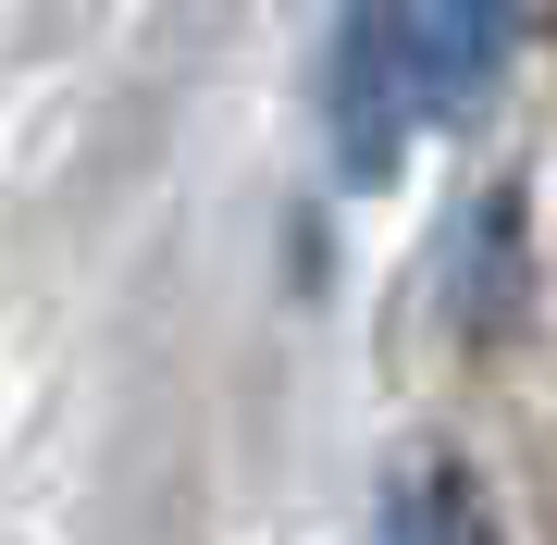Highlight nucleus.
<instances>
[{
    "mask_svg": "<svg viewBox=\"0 0 557 545\" xmlns=\"http://www.w3.org/2000/svg\"><path fill=\"white\" fill-rule=\"evenodd\" d=\"M520 0H347L335 62H322V137L347 186H384L409 137H446L508 87Z\"/></svg>",
    "mask_w": 557,
    "mask_h": 545,
    "instance_id": "1",
    "label": "nucleus"
},
{
    "mask_svg": "<svg viewBox=\"0 0 557 545\" xmlns=\"http://www.w3.org/2000/svg\"><path fill=\"white\" fill-rule=\"evenodd\" d=\"M520 13H533V25H557V0H520Z\"/></svg>",
    "mask_w": 557,
    "mask_h": 545,
    "instance_id": "3",
    "label": "nucleus"
},
{
    "mask_svg": "<svg viewBox=\"0 0 557 545\" xmlns=\"http://www.w3.org/2000/svg\"><path fill=\"white\" fill-rule=\"evenodd\" d=\"M372 545H508V533H496V496L471 484V459L409 446L372 496Z\"/></svg>",
    "mask_w": 557,
    "mask_h": 545,
    "instance_id": "2",
    "label": "nucleus"
}]
</instances>
